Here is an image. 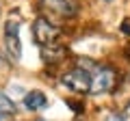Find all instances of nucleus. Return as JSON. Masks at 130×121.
<instances>
[{"instance_id":"nucleus-1","label":"nucleus","mask_w":130,"mask_h":121,"mask_svg":"<svg viewBox=\"0 0 130 121\" xmlns=\"http://www.w3.org/2000/svg\"><path fill=\"white\" fill-rule=\"evenodd\" d=\"M117 84V71L108 65H98V69L91 74V95L111 93Z\"/></svg>"},{"instance_id":"nucleus-2","label":"nucleus","mask_w":130,"mask_h":121,"mask_svg":"<svg viewBox=\"0 0 130 121\" xmlns=\"http://www.w3.org/2000/svg\"><path fill=\"white\" fill-rule=\"evenodd\" d=\"M91 74L93 71L76 65V67H72L70 71H65V74L61 76V82L70 89V91H74V93H89V91H91Z\"/></svg>"},{"instance_id":"nucleus-3","label":"nucleus","mask_w":130,"mask_h":121,"mask_svg":"<svg viewBox=\"0 0 130 121\" xmlns=\"http://www.w3.org/2000/svg\"><path fill=\"white\" fill-rule=\"evenodd\" d=\"M5 52L11 63H20L22 58V43H20V22L15 17L5 24Z\"/></svg>"},{"instance_id":"nucleus-4","label":"nucleus","mask_w":130,"mask_h":121,"mask_svg":"<svg viewBox=\"0 0 130 121\" xmlns=\"http://www.w3.org/2000/svg\"><path fill=\"white\" fill-rule=\"evenodd\" d=\"M59 35H61V28L56 24H52L50 19H46V17H37L35 24H32V37H35V41L41 48L54 43Z\"/></svg>"},{"instance_id":"nucleus-5","label":"nucleus","mask_w":130,"mask_h":121,"mask_svg":"<svg viewBox=\"0 0 130 121\" xmlns=\"http://www.w3.org/2000/svg\"><path fill=\"white\" fill-rule=\"evenodd\" d=\"M41 7L52 11L61 17H74L78 13V2L76 0H41Z\"/></svg>"},{"instance_id":"nucleus-6","label":"nucleus","mask_w":130,"mask_h":121,"mask_svg":"<svg viewBox=\"0 0 130 121\" xmlns=\"http://www.w3.org/2000/svg\"><path fill=\"white\" fill-rule=\"evenodd\" d=\"M65 54H67V50H65L63 46H59L56 41L41 48V58L46 61V63H59V61L65 58Z\"/></svg>"},{"instance_id":"nucleus-7","label":"nucleus","mask_w":130,"mask_h":121,"mask_svg":"<svg viewBox=\"0 0 130 121\" xmlns=\"http://www.w3.org/2000/svg\"><path fill=\"white\" fill-rule=\"evenodd\" d=\"M24 106H26L28 110H41V108L48 106V99H46V95H43L41 91H30V93H26V97H24Z\"/></svg>"},{"instance_id":"nucleus-8","label":"nucleus","mask_w":130,"mask_h":121,"mask_svg":"<svg viewBox=\"0 0 130 121\" xmlns=\"http://www.w3.org/2000/svg\"><path fill=\"white\" fill-rule=\"evenodd\" d=\"M11 115H15V104L5 93H0V119L2 117H11Z\"/></svg>"},{"instance_id":"nucleus-9","label":"nucleus","mask_w":130,"mask_h":121,"mask_svg":"<svg viewBox=\"0 0 130 121\" xmlns=\"http://www.w3.org/2000/svg\"><path fill=\"white\" fill-rule=\"evenodd\" d=\"M104 121H128V112H124V110H111Z\"/></svg>"},{"instance_id":"nucleus-10","label":"nucleus","mask_w":130,"mask_h":121,"mask_svg":"<svg viewBox=\"0 0 130 121\" xmlns=\"http://www.w3.org/2000/svg\"><path fill=\"white\" fill-rule=\"evenodd\" d=\"M121 33L130 35V19H124V22H121Z\"/></svg>"},{"instance_id":"nucleus-11","label":"nucleus","mask_w":130,"mask_h":121,"mask_svg":"<svg viewBox=\"0 0 130 121\" xmlns=\"http://www.w3.org/2000/svg\"><path fill=\"white\" fill-rule=\"evenodd\" d=\"M2 63H5V58H2V54H0V65H2Z\"/></svg>"},{"instance_id":"nucleus-12","label":"nucleus","mask_w":130,"mask_h":121,"mask_svg":"<svg viewBox=\"0 0 130 121\" xmlns=\"http://www.w3.org/2000/svg\"><path fill=\"white\" fill-rule=\"evenodd\" d=\"M104 2H111V0H104Z\"/></svg>"},{"instance_id":"nucleus-13","label":"nucleus","mask_w":130,"mask_h":121,"mask_svg":"<svg viewBox=\"0 0 130 121\" xmlns=\"http://www.w3.org/2000/svg\"><path fill=\"white\" fill-rule=\"evenodd\" d=\"M37 121H43V119H37Z\"/></svg>"}]
</instances>
